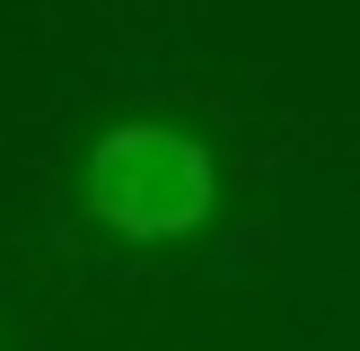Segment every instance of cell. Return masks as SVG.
<instances>
[{"label":"cell","mask_w":360,"mask_h":351,"mask_svg":"<svg viewBox=\"0 0 360 351\" xmlns=\"http://www.w3.org/2000/svg\"><path fill=\"white\" fill-rule=\"evenodd\" d=\"M0 351H9V343H0Z\"/></svg>","instance_id":"obj_2"},{"label":"cell","mask_w":360,"mask_h":351,"mask_svg":"<svg viewBox=\"0 0 360 351\" xmlns=\"http://www.w3.org/2000/svg\"><path fill=\"white\" fill-rule=\"evenodd\" d=\"M229 202V167L193 123L176 114H115L88 132L70 167V211L123 255H176Z\"/></svg>","instance_id":"obj_1"}]
</instances>
